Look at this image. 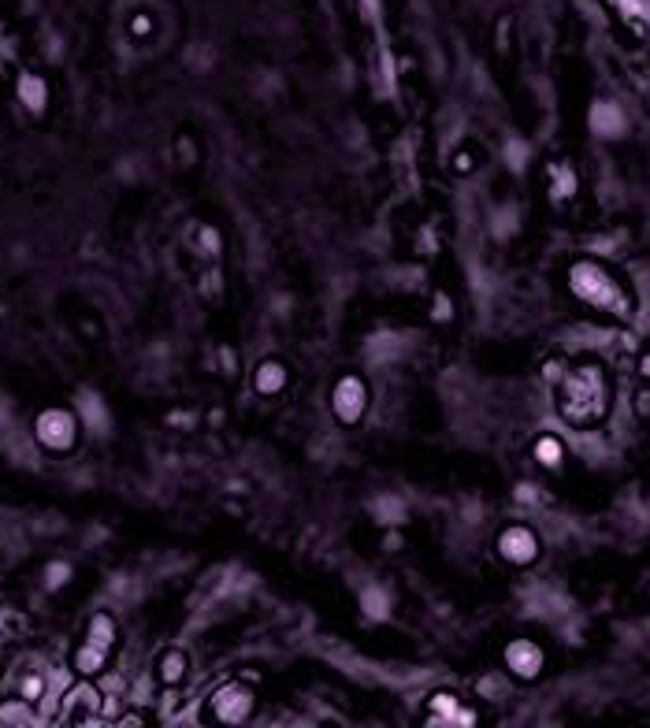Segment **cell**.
<instances>
[{"label":"cell","instance_id":"6da1fadb","mask_svg":"<svg viewBox=\"0 0 650 728\" xmlns=\"http://www.w3.org/2000/svg\"><path fill=\"white\" fill-rule=\"evenodd\" d=\"M554 405L569 428H598L610 416L613 405V379L606 372V364L595 357H580V361L565 364L561 379L554 383Z\"/></svg>","mask_w":650,"mask_h":728},{"label":"cell","instance_id":"7a4b0ae2","mask_svg":"<svg viewBox=\"0 0 650 728\" xmlns=\"http://www.w3.org/2000/svg\"><path fill=\"white\" fill-rule=\"evenodd\" d=\"M565 283H569V294L584 309L606 316V320H632L636 312V294L621 272H613L606 260L595 257H576L565 272Z\"/></svg>","mask_w":650,"mask_h":728},{"label":"cell","instance_id":"3957f363","mask_svg":"<svg viewBox=\"0 0 650 728\" xmlns=\"http://www.w3.org/2000/svg\"><path fill=\"white\" fill-rule=\"evenodd\" d=\"M119 647V624L108 610H97L86 621V636L78 639V647L71 650V669L78 680H97V676L112 665V654Z\"/></svg>","mask_w":650,"mask_h":728},{"label":"cell","instance_id":"277c9868","mask_svg":"<svg viewBox=\"0 0 650 728\" xmlns=\"http://www.w3.org/2000/svg\"><path fill=\"white\" fill-rule=\"evenodd\" d=\"M257 710V688L249 680H223L205 699V725L242 728Z\"/></svg>","mask_w":650,"mask_h":728},{"label":"cell","instance_id":"5b68a950","mask_svg":"<svg viewBox=\"0 0 650 728\" xmlns=\"http://www.w3.org/2000/svg\"><path fill=\"white\" fill-rule=\"evenodd\" d=\"M78 431H82L78 416L71 413V409H64V405H49V409H41V413L34 416V439H38L41 450L52 457L75 454Z\"/></svg>","mask_w":650,"mask_h":728},{"label":"cell","instance_id":"8992f818","mask_svg":"<svg viewBox=\"0 0 650 728\" xmlns=\"http://www.w3.org/2000/svg\"><path fill=\"white\" fill-rule=\"evenodd\" d=\"M424 728H480V714L457 691H431L424 702Z\"/></svg>","mask_w":650,"mask_h":728},{"label":"cell","instance_id":"52a82bcc","mask_svg":"<svg viewBox=\"0 0 650 728\" xmlns=\"http://www.w3.org/2000/svg\"><path fill=\"white\" fill-rule=\"evenodd\" d=\"M364 409H368V383L361 376H346L335 379V387H331V413L342 428H353V424H361Z\"/></svg>","mask_w":650,"mask_h":728},{"label":"cell","instance_id":"ba28073f","mask_svg":"<svg viewBox=\"0 0 650 728\" xmlns=\"http://www.w3.org/2000/svg\"><path fill=\"white\" fill-rule=\"evenodd\" d=\"M543 554V543H539V535L528 528V524H509L498 532V558L513 565V569H528L535 565Z\"/></svg>","mask_w":650,"mask_h":728},{"label":"cell","instance_id":"9c48e42d","mask_svg":"<svg viewBox=\"0 0 650 728\" xmlns=\"http://www.w3.org/2000/svg\"><path fill=\"white\" fill-rule=\"evenodd\" d=\"M502 662H506L509 676H517L524 684H532L539 680L546 669V650L535 643V639L520 636V639H509L506 650H502Z\"/></svg>","mask_w":650,"mask_h":728},{"label":"cell","instance_id":"30bf717a","mask_svg":"<svg viewBox=\"0 0 650 728\" xmlns=\"http://www.w3.org/2000/svg\"><path fill=\"white\" fill-rule=\"evenodd\" d=\"M543 179H546V197L554 201L558 208H569L572 201H576V194H580V175H576V168H572L569 160H546L543 168Z\"/></svg>","mask_w":650,"mask_h":728},{"label":"cell","instance_id":"8fae6325","mask_svg":"<svg viewBox=\"0 0 650 728\" xmlns=\"http://www.w3.org/2000/svg\"><path fill=\"white\" fill-rule=\"evenodd\" d=\"M286 383H290V372H286V364L275 361V357L260 361L257 372H253V390H257L260 398H275V394H283Z\"/></svg>","mask_w":650,"mask_h":728},{"label":"cell","instance_id":"7c38bea8","mask_svg":"<svg viewBox=\"0 0 650 728\" xmlns=\"http://www.w3.org/2000/svg\"><path fill=\"white\" fill-rule=\"evenodd\" d=\"M190 673V658H186V650L182 647H168L160 658H156V680L164 684V688H179L182 680Z\"/></svg>","mask_w":650,"mask_h":728},{"label":"cell","instance_id":"4fadbf2b","mask_svg":"<svg viewBox=\"0 0 650 728\" xmlns=\"http://www.w3.org/2000/svg\"><path fill=\"white\" fill-rule=\"evenodd\" d=\"M15 90H19V101H23V108L30 116H41V112H45V104H49V86H45V78L41 75L23 71Z\"/></svg>","mask_w":650,"mask_h":728},{"label":"cell","instance_id":"5bb4252c","mask_svg":"<svg viewBox=\"0 0 650 728\" xmlns=\"http://www.w3.org/2000/svg\"><path fill=\"white\" fill-rule=\"evenodd\" d=\"M591 127H595L598 138H621L624 134V112L610 101H598L591 108Z\"/></svg>","mask_w":650,"mask_h":728},{"label":"cell","instance_id":"9a60e30c","mask_svg":"<svg viewBox=\"0 0 650 728\" xmlns=\"http://www.w3.org/2000/svg\"><path fill=\"white\" fill-rule=\"evenodd\" d=\"M532 457L535 465L546 468V472H558L561 465H565V442L558 439V435H539V439L532 442Z\"/></svg>","mask_w":650,"mask_h":728},{"label":"cell","instance_id":"2e32d148","mask_svg":"<svg viewBox=\"0 0 650 728\" xmlns=\"http://www.w3.org/2000/svg\"><path fill=\"white\" fill-rule=\"evenodd\" d=\"M45 676L41 673H26L23 680H19V699L26 702V706H38L41 699H45Z\"/></svg>","mask_w":650,"mask_h":728},{"label":"cell","instance_id":"e0dca14e","mask_svg":"<svg viewBox=\"0 0 650 728\" xmlns=\"http://www.w3.org/2000/svg\"><path fill=\"white\" fill-rule=\"evenodd\" d=\"M201 253L205 257H220V231L216 227H201Z\"/></svg>","mask_w":650,"mask_h":728},{"label":"cell","instance_id":"ac0fdd59","mask_svg":"<svg viewBox=\"0 0 650 728\" xmlns=\"http://www.w3.org/2000/svg\"><path fill=\"white\" fill-rule=\"evenodd\" d=\"M49 576H45V587H49V591H56V587H64L67 580H71V569H67L64 561H56V565H49Z\"/></svg>","mask_w":650,"mask_h":728},{"label":"cell","instance_id":"d6986e66","mask_svg":"<svg viewBox=\"0 0 650 728\" xmlns=\"http://www.w3.org/2000/svg\"><path fill=\"white\" fill-rule=\"evenodd\" d=\"M67 728H116L112 721H104L101 714H86V717H75V721H67Z\"/></svg>","mask_w":650,"mask_h":728},{"label":"cell","instance_id":"ffe728a7","mask_svg":"<svg viewBox=\"0 0 650 728\" xmlns=\"http://www.w3.org/2000/svg\"><path fill=\"white\" fill-rule=\"evenodd\" d=\"M632 409H636L639 420H650V387L636 390V398H632Z\"/></svg>","mask_w":650,"mask_h":728},{"label":"cell","instance_id":"44dd1931","mask_svg":"<svg viewBox=\"0 0 650 728\" xmlns=\"http://www.w3.org/2000/svg\"><path fill=\"white\" fill-rule=\"evenodd\" d=\"M446 316H454V309H450V301H446V294H435V320H446Z\"/></svg>","mask_w":650,"mask_h":728},{"label":"cell","instance_id":"7402d4cb","mask_svg":"<svg viewBox=\"0 0 650 728\" xmlns=\"http://www.w3.org/2000/svg\"><path fill=\"white\" fill-rule=\"evenodd\" d=\"M145 721H142V714H127V717H119L116 721V728H142Z\"/></svg>","mask_w":650,"mask_h":728},{"label":"cell","instance_id":"603a6c76","mask_svg":"<svg viewBox=\"0 0 650 728\" xmlns=\"http://www.w3.org/2000/svg\"><path fill=\"white\" fill-rule=\"evenodd\" d=\"M639 376L650 379V346L643 353H639Z\"/></svg>","mask_w":650,"mask_h":728},{"label":"cell","instance_id":"cb8c5ba5","mask_svg":"<svg viewBox=\"0 0 650 728\" xmlns=\"http://www.w3.org/2000/svg\"><path fill=\"white\" fill-rule=\"evenodd\" d=\"M186 728H212V725H186Z\"/></svg>","mask_w":650,"mask_h":728},{"label":"cell","instance_id":"d4e9b609","mask_svg":"<svg viewBox=\"0 0 650 728\" xmlns=\"http://www.w3.org/2000/svg\"><path fill=\"white\" fill-rule=\"evenodd\" d=\"M0 728H26V725H0Z\"/></svg>","mask_w":650,"mask_h":728}]
</instances>
